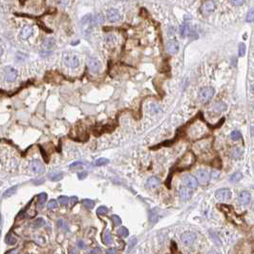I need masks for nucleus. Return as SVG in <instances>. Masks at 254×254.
Wrapping results in <instances>:
<instances>
[{
    "label": "nucleus",
    "mask_w": 254,
    "mask_h": 254,
    "mask_svg": "<svg viewBox=\"0 0 254 254\" xmlns=\"http://www.w3.org/2000/svg\"><path fill=\"white\" fill-rule=\"evenodd\" d=\"M195 157L192 152H187L183 157L181 159V160L178 163V169H186L191 166L194 164Z\"/></svg>",
    "instance_id": "f257e3e1"
},
{
    "label": "nucleus",
    "mask_w": 254,
    "mask_h": 254,
    "mask_svg": "<svg viewBox=\"0 0 254 254\" xmlns=\"http://www.w3.org/2000/svg\"><path fill=\"white\" fill-rule=\"evenodd\" d=\"M63 60H64L66 66L72 69H76L79 65V60L78 59V56L72 53H66L64 56H63Z\"/></svg>",
    "instance_id": "f03ea898"
},
{
    "label": "nucleus",
    "mask_w": 254,
    "mask_h": 254,
    "mask_svg": "<svg viewBox=\"0 0 254 254\" xmlns=\"http://www.w3.org/2000/svg\"><path fill=\"white\" fill-rule=\"evenodd\" d=\"M213 96H214V89L212 87H205L200 91L199 100L203 103H206L211 100Z\"/></svg>",
    "instance_id": "7ed1b4c3"
},
{
    "label": "nucleus",
    "mask_w": 254,
    "mask_h": 254,
    "mask_svg": "<svg viewBox=\"0 0 254 254\" xmlns=\"http://www.w3.org/2000/svg\"><path fill=\"white\" fill-rule=\"evenodd\" d=\"M196 178H197L198 183H200L203 186L208 183L209 179H210V174L205 169H199L196 172Z\"/></svg>",
    "instance_id": "20e7f679"
},
{
    "label": "nucleus",
    "mask_w": 254,
    "mask_h": 254,
    "mask_svg": "<svg viewBox=\"0 0 254 254\" xmlns=\"http://www.w3.org/2000/svg\"><path fill=\"white\" fill-rule=\"evenodd\" d=\"M215 197L221 202H227L231 199V191L227 188L219 189L215 193Z\"/></svg>",
    "instance_id": "39448f33"
},
{
    "label": "nucleus",
    "mask_w": 254,
    "mask_h": 254,
    "mask_svg": "<svg viewBox=\"0 0 254 254\" xmlns=\"http://www.w3.org/2000/svg\"><path fill=\"white\" fill-rule=\"evenodd\" d=\"M183 183L186 187H189L191 189H196L198 187V181L197 179L194 178L192 175H186L183 178Z\"/></svg>",
    "instance_id": "423d86ee"
},
{
    "label": "nucleus",
    "mask_w": 254,
    "mask_h": 254,
    "mask_svg": "<svg viewBox=\"0 0 254 254\" xmlns=\"http://www.w3.org/2000/svg\"><path fill=\"white\" fill-rule=\"evenodd\" d=\"M4 73H5V78L9 82H13L17 78V71L13 67H6L4 69Z\"/></svg>",
    "instance_id": "0eeeda50"
},
{
    "label": "nucleus",
    "mask_w": 254,
    "mask_h": 254,
    "mask_svg": "<svg viewBox=\"0 0 254 254\" xmlns=\"http://www.w3.org/2000/svg\"><path fill=\"white\" fill-rule=\"evenodd\" d=\"M88 67H89V70L92 73L97 74L100 72V68H101V64L99 61V59H95V57H90L88 60Z\"/></svg>",
    "instance_id": "6e6552de"
},
{
    "label": "nucleus",
    "mask_w": 254,
    "mask_h": 254,
    "mask_svg": "<svg viewBox=\"0 0 254 254\" xmlns=\"http://www.w3.org/2000/svg\"><path fill=\"white\" fill-rule=\"evenodd\" d=\"M30 168L33 173H37V174H41L45 171L43 164H41V161L38 160H33L31 161Z\"/></svg>",
    "instance_id": "1a4fd4ad"
},
{
    "label": "nucleus",
    "mask_w": 254,
    "mask_h": 254,
    "mask_svg": "<svg viewBox=\"0 0 254 254\" xmlns=\"http://www.w3.org/2000/svg\"><path fill=\"white\" fill-rule=\"evenodd\" d=\"M181 240L183 245L190 246L192 245L196 240V234L193 232H186L181 236Z\"/></svg>",
    "instance_id": "9d476101"
},
{
    "label": "nucleus",
    "mask_w": 254,
    "mask_h": 254,
    "mask_svg": "<svg viewBox=\"0 0 254 254\" xmlns=\"http://www.w3.org/2000/svg\"><path fill=\"white\" fill-rule=\"evenodd\" d=\"M192 190L191 188H189V187H181L180 189V191H179V195H180V197L183 201H187L189 200L190 198L192 197Z\"/></svg>",
    "instance_id": "9b49d317"
},
{
    "label": "nucleus",
    "mask_w": 254,
    "mask_h": 254,
    "mask_svg": "<svg viewBox=\"0 0 254 254\" xmlns=\"http://www.w3.org/2000/svg\"><path fill=\"white\" fill-rule=\"evenodd\" d=\"M165 48H166L167 53H169L171 55H174L179 51V44H178L177 41H175V40H170V41H168L166 43Z\"/></svg>",
    "instance_id": "f8f14e48"
},
{
    "label": "nucleus",
    "mask_w": 254,
    "mask_h": 254,
    "mask_svg": "<svg viewBox=\"0 0 254 254\" xmlns=\"http://www.w3.org/2000/svg\"><path fill=\"white\" fill-rule=\"evenodd\" d=\"M107 18L111 22H117L120 20V14L116 9H110L107 11Z\"/></svg>",
    "instance_id": "ddd939ff"
},
{
    "label": "nucleus",
    "mask_w": 254,
    "mask_h": 254,
    "mask_svg": "<svg viewBox=\"0 0 254 254\" xmlns=\"http://www.w3.org/2000/svg\"><path fill=\"white\" fill-rule=\"evenodd\" d=\"M56 45V40L53 37H47L43 40L42 42V49L44 51H50L51 49L54 48Z\"/></svg>",
    "instance_id": "4468645a"
},
{
    "label": "nucleus",
    "mask_w": 254,
    "mask_h": 254,
    "mask_svg": "<svg viewBox=\"0 0 254 254\" xmlns=\"http://www.w3.org/2000/svg\"><path fill=\"white\" fill-rule=\"evenodd\" d=\"M33 33V29L32 26H25L22 28L20 32V37L22 39H28Z\"/></svg>",
    "instance_id": "2eb2a0df"
},
{
    "label": "nucleus",
    "mask_w": 254,
    "mask_h": 254,
    "mask_svg": "<svg viewBox=\"0 0 254 254\" xmlns=\"http://www.w3.org/2000/svg\"><path fill=\"white\" fill-rule=\"evenodd\" d=\"M250 194L246 191H243L241 192L238 196V200H239V203L242 205H246V204H249L250 202Z\"/></svg>",
    "instance_id": "dca6fc26"
},
{
    "label": "nucleus",
    "mask_w": 254,
    "mask_h": 254,
    "mask_svg": "<svg viewBox=\"0 0 254 254\" xmlns=\"http://www.w3.org/2000/svg\"><path fill=\"white\" fill-rule=\"evenodd\" d=\"M160 184V179L157 178V177H150L146 182V186L150 188L158 187Z\"/></svg>",
    "instance_id": "f3484780"
},
{
    "label": "nucleus",
    "mask_w": 254,
    "mask_h": 254,
    "mask_svg": "<svg viewBox=\"0 0 254 254\" xmlns=\"http://www.w3.org/2000/svg\"><path fill=\"white\" fill-rule=\"evenodd\" d=\"M102 241H103V243H104V245H106V246H110L113 244V237L109 230H105V231L103 232Z\"/></svg>",
    "instance_id": "a211bd4d"
},
{
    "label": "nucleus",
    "mask_w": 254,
    "mask_h": 254,
    "mask_svg": "<svg viewBox=\"0 0 254 254\" xmlns=\"http://www.w3.org/2000/svg\"><path fill=\"white\" fill-rule=\"evenodd\" d=\"M191 31H192L191 28H190L189 24H188V23H186V22L180 27V33H181V36L183 37H188L189 34H190V33H191Z\"/></svg>",
    "instance_id": "6ab92c4d"
},
{
    "label": "nucleus",
    "mask_w": 254,
    "mask_h": 254,
    "mask_svg": "<svg viewBox=\"0 0 254 254\" xmlns=\"http://www.w3.org/2000/svg\"><path fill=\"white\" fill-rule=\"evenodd\" d=\"M212 109H213V111L220 113V112L227 110V105L224 104V102H216L215 104L212 106Z\"/></svg>",
    "instance_id": "aec40b11"
},
{
    "label": "nucleus",
    "mask_w": 254,
    "mask_h": 254,
    "mask_svg": "<svg viewBox=\"0 0 254 254\" xmlns=\"http://www.w3.org/2000/svg\"><path fill=\"white\" fill-rule=\"evenodd\" d=\"M103 21H104V18H103V16L101 14H97L94 17H92V20L91 23L93 25H100L102 24Z\"/></svg>",
    "instance_id": "412c9836"
},
{
    "label": "nucleus",
    "mask_w": 254,
    "mask_h": 254,
    "mask_svg": "<svg viewBox=\"0 0 254 254\" xmlns=\"http://www.w3.org/2000/svg\"><path fill=\"white\" fill-rule=\"evenodd\" d=\"M47 194H46L45 192H42V193H40L39 195H38V197H37V200H38V202H37V206H42L43 205H44V203H45V201L47 200Z\"/></svg>",
    "instance_id": "4be33fe9"
},
{
    "label": "nucleus",
    "mask_w": 254,
    "mask_h": 254,
    "mask_svg": "<svg viewBox=\"0 0 254 254\" xmlns=\"http://www.w3.org/2000/svg\"><path fill=\"white\" fill-rule=\"evenodd\" d=\"M16 190H17V186H11V187L8 188V189L4 192L3 197H4V198L11 197V196H13V195L16 192Z\"/></svg>",
    "instance_id": "5701e85b"
},
{
    "label": "nucleus",
    "mask_w": 254,
    "mask_h": 254,
    "mask_svg": "<svg viewBox=\"0 0 254 254\" xmlns=\"http://www.w3.org/2000/svg\"><path fill=\"white\" fill-rule=\"evenodd\" d=\"M204 8H205V11H206V13H211V11H214L215 5H214V3H213L212 1H206L205 3Z\"/></svg>",
    "instance_id": "b1692460"
},
{
    "label": "nucleus",
    "mask_w": 254,
    "mask_h": 254,
    "mask_svg": "<svg viewBox=\"0 0 254 254\" xmlns=\"http://www.w3.org/2000/svg\"><path fill=\"white\" fill-rule=\"evenodd\" d=\"M243 178V174H242L241 172H236V173H234V174L230 177V179H229V182L230 183H237V182H239L241 179Z\"/></svg>",
    "instance_id": "393cba45"
},
{
    "label": "nucleus",
    "mask_w": 254,
    "mask_h": 254,
    "mask_svg": "<svg viewBox=\"0 0 254 254\" xmlns=\"http://www.w3.org/2000/svg\"><path fill=\"white\" fill-rule=\"evenodd\" d=\"M82 205L86 207V208L92 209V208H94V206H95V202L90 199H84L82 201Z\"/></svg>",
    "instance_id": "a878e982"
},
{
    "label": "nucleus",
    "mask_w": 254,
    "mask_h": 254,
    "mask_svg": "<svg viewBox=\"0 0 254 254\" xmlns=\"http://www.w3.org/2000/svg\"><path fill=\"white\" fill-rule=\"evenodd\" d=\"M5 242H6V244L9 245V246H14V245L16 244V239L14 237V236H11V234H8L5 237Z\"/></svg>",
    "instance_id": "bb28decb"
},
{
    "label": "nucleus",
    "mask_w": 254,
    "mask_h": 254,
    "mask_svg": "<svg viewBox=\"0 0 254 254\" xmlns=\"http://www.w3.org/2000/svg\"><path fill=\"white\" fill-rule=\"evenodd\" d=\"M49 178L51 179L52 181H54V182H56V181H59L61 180V179L63 178V174L62 173H51V174L49 175Z\"/></svg>",
    "instance_id": "cd10ccee"
},
{
    "label": "nucleus",
    "mask_w": 254,
    "mask_h": 254,
    "mask_svg": "<svg viewBox=\"0 0 254 254\" xmlns=\"http://www.w3.org/2000/svg\"><path fill=\"white\" fill-rule=\"evenodd\" d=\"M44 224H45V221L43 220V219L42 218H38V219H37V220L33 223V227L34 228H39V227H43Z\"/></svg>",
    "instance_id": "c85d7f7f"
},
{
    "label": "nucleus",
    "mask_w": 254,
    "mask_h": 254,
    "mask_svg": "<svg viewBox=\"0 0 254 254\" xmlns=\"http://www.w3.org/2000/svg\"><path fill=\"white\" fill-rule=\"evenodd\" d=\"M118 233H119V235L120 236V237H122V238H125V237H127V236L129 235L128 229H127L126 227H119V230H118Z\"/></svg>",
    "instance_id": "c756f323"
},
{
    "label": "nucleus",
    "mask_w": 254,
    "mask_h": 254,
    "mask_svg": "<svg viewBox=\"0 0 254 254\" xmlns=\"http://www.w3.org/2000/svg\"><path fill=\"white\" fill-rule=\"evenodd\" d=\"M109 163V160L106 159V158H100V159H97L96 161H95V165L96 166H101V165H105Z\"/></svg>",
    "instance_id": "7c9ffc66"
},
{
    "label": "nucleus",
    "mask_w": 254,
    "mask_h": 254,
    "mask_svg": "<svg viewBox=\"0 0 254 254\" xmlns=\"http://www.w3.org/2000/svg\"><path fill=\"white\" fill-rule=\"evenodd\" d=\"M57 227H59L60 229L68 230V224L64 220H62V219H59V220H57Z\"/></svg>",
    "instance_id": "2f4dec72"
},
{
    "label": "nucleus",
    "mask_w": 254,
    "mask_h": 254,
    "mask_svg": "<svg viewBox=\"0 0 254 254\" xmlns=\"http://www.w3.org/2000/svg\"><path fill=\"white\" fill-rule=\"evenodd\" d=\"M161 107L158 104H152L151 106H150V111H151L152 113L154 114H158V113H160L161 112Z\"/></svg>",
    "instance_id": "473e14b6"
},
{
    "label": "nucleus",
    "mask_w": 254,
    "mask_h": 254,
    "mask_svg": "<svg viewBox=\"0 0 254 254\" xmlns=\"http://www.w3.org/2000/svg\"><path fill=\"white\" fill-rule=\"evenodd\" d=\"M108 212H109V209L106 206H100L97 210V213L99 215H106Z\"/></svg>",
    "instance_id": "72a5a7b5"
},
{
    "label": "nucleus",
    "mask_w": 254,
    "mask_h": 254,
    "mask_svg": "<svg viewBox=\"0 0 254 254\" xmlns=\"http://www.w3.org/2000/svg\"><path fill=\"white\" fill-rule=\"evenodd\" d=\"M231 155H232L233 158L237 159V158H239V157H241V156H242V151L238 147H235L231 151Z\"/></svg>",
    "instance_id": "f704fd0d"
},
{
    "label": "nucleus",
    "mask_w": 254,
    "mask_h": 254,
    "mask_svg": "<svg viewBox=\"0 0 254 254\" xmlns=\"http://www.w3.org/2000/svg\"><path fill=\"white\" fill-rule=\"evenodd\" d=\"M246 22H252V21H254V8L252 10H250L249 11V14H246Z\"/></svg>",
    "instance_id": "c9c22d12"
},
{
    "label": "nucleus",
    "mask_w": 254,
    "mask_h": 254,
    "mask_svg": "<svg viewBox=\"0 0 254 254\" xmlns=\"http://www.w3.org/2000/svg\"><path fill=\"white\" fill-rule=\"evenodd\" d=\"M230 137H231V138H232L233 141H238V140H240V138H242L241 133L239 131H233L231 133V135H230Z\"/></svg>",
    "instance_id": "e433bc0d"
},
{
    "label": "nucleus",
    "mask_w": 254,
    "mask_h": 254,
    "mask_svg": "<svg viewBox=\"0 0 254 254\" xmlns=\"http://www.w3.org/2000/svg\"><path fill=\"white\" fill-rule=\"evenodd\" d=\"M112 220H113V223H114V226L117 227V226H120V224H122V219L117 215H113Z\"/></svg>",
    "instance_id": "4c0bfd02"
},
{
    "label": "nucleus",
    "mask_w": 254,
    "mask_h": 254,
    "mask_svg": "<svg viewBox=\"0 0 254 254\" xmlns=\"http://www.w3.org/2000/svg\"><path fill=\"white\" fill-rule=\"evenodd\" d=\"M69 200L68 197H66V196H59V202L60 203V205H66L69 204Z\"/></svg>",
    "instance_id": "58836bf2"
},
{
    "label": "nucleus",
    "mask_w": 254,
    "mask_h": 254,
    "mask_svg": "<svg viewBox=\"0 0 254 254\" xmlns=\"http://www.w3.org/2000/svg\"><path fill=\"white\" fill-rule=\"evenodd\" d=\"M246 54V45L244 43L239 44V56H244Z\"/></svg>",
    "instance_id": "ea45409f"
},
{
    "label": "nucleus",
    "mask_w": 254,
    "mask_h": 254,
    "mask_svg": "<svg viewBox=\"0 0 254 254\" xmlns=\"http://www.w3.org/2000/svg\"><path fill=\"white\" fill-rule=\"evenodd\" d=\"M47 206H48L49 209H55L57 207V202L56 200H51L48 203Z\"/></svg>",
    "instance_id": "a19ab883"
},
{
    "label": "nucleus",
    "mask_w": 254,
    "mask_h": 254,
    "mask_svg": "<svg viewBox=\"0 0 254 254\" xmlns=\"http://www.w3.org/2000/svg\"><path fill=\"white\" fill-rule=\"evenodd\" d=\"M92 16L91 14H86L83 18L81 19V23L83 25H85V24H87V23H91V20H92Z\"/></svg>",
    "instance_id": "79ce46f5"
},
{
    "label": "nucleus",
    "mask_w": 254,
    "mask_h": 254,
    "mask_svg": "<svg viewBox=\"0 0 254 254\" xmlns=\"http://www.w3.org/2000/svg\"><path fill=\"white\" fill-rule=\"evenodd\" d=\"M231 3L235 6H242L245 3V0H231Z\"/></svg>",
    "instance_id": "37998d69"
},
{
    "label": "nucleus",
    "mask_w": 254,
    "mask_h": 254,
    "mask_svg": "<svg viewBox=\"0 0 254 254\" xmlns=\"http://www.w3.org/2000/svg\"><path fill=\"white\" fill-rule=\"evenodd\" d=\"M150 221H151L152 223H155L156 221H157V214H155L153 211L150 212Z\"/></svg>",
    "instance_id": "c03bdc74"
},
{
    "label": "nucleus",
    "mask_w": 254,
    "mask_h": 254,
    "mask_svg": "<svg viewBox=\"0 0 254 254\" xmlns=\"http://www.w3.org/2000/svg\"><path fill=\"white\" fill-rule=\"evenodd\" d=\"M87 176H88V174L86 172H79L78 174V177L79 180H83V179H85Z\"/></svg>",
    "instance_id": "a18cd8bd"
},
{
    "label": "nucleus",
    "mask_w": 254,
    "mask_h": 254,
    "mask_svg": "<svg viewBox=\"0 0 254 254\" xmlns=\"http://www.w3.org/2000/svg\"><path fill=\"white\" fill-rule=\"evenodd\" d=\"M81 164H82L81 161H76V163H73L72 164L69 165V167H70V168H73V167H77V166L81 165Z\"/></svg>",
    "instance_id": "49530a36"
},
{
    "label": "nucleus",
    "mask_w": 254,
    "mask_h": 254,
    "mask_svg": "<svg viewBox=\"0 0 254 254\" xmlns=\"http://www.w3.org/2000/svg\"><path fill=\"white\" fill-rule=\"evenodd\" d=\"M219 175H220V172H219V171H217V170H215V171H212V173H211V177H212L213 179H215V178H218V177H219Z\"/></svg>",
    "instance_id": "de8ad7c7"
},
{
    "label": "nucleus",
    "mask_w": 254,
    "mask_h": 254,
    "mask_svg": "<svg viewBox=\"0 0 254 254\" xmlns=\"http://www.w3.org/2000/svg\"><path fill=\"white\" fill-rule=\"evenodd\" d=\"M210 235L212 236V238H213V239H214V242H217V243H218L219 245H220V244H221V242H220V240H219V238L217 237V236H216V237H215V235H214V233H213L212 231H210Z\"/></svg>",
    "instance_id": "09e8293b"
},
{
    "label": "nucleus",
    "mask_w": 254,
    "mask_h": 254,
    "mask_svg": "<svg viewBox=\"0 0 254 254\" xmlns=\"http://www.w3.org/2000/svg\"><path fill=\"white\" fill-rule=\"evenodd\" d=\"M36 242L39 245H43L44 244V239L41 238V237H37V238H36Z\"/></svg>",
    "instance_id": "8fccbe9b"
},
{
    "label": "nucleus",
    "mask_w": 254,
    "mask_h": 254,
    "mask_svg": "<svg viewBox=\"0 0 254 254\" xmlns=\"http://www.w3.org/2000/svg\"><path fill=\"white\" fill-rule=\"evenodd\" d=\"M106 40H107L108 42H112V41H114V40H115V37L114 36H108L106 37Z\"/></svg>",
    "instance_id": "3c124183"
},
{
    "label": "nucleus",
    "mask_w": 254,
    "mask_h": 254,
    "mask_svg": "<svg viewBox=\"0 0 254 254\" xmlns=\"http://www.w3.org/2000/svg\"><path fill=\"white\" fill-rule=\"evenodd\" d=\"M70 201H71V204H72V205L76 204L77 202H78V197H75V196H73V197L70 199Z\"/></svg>",
    "instance_id": "603ef678"
},
{
    "label": "nucleus",
    "mask_w": 254,
    "mask_h": 254,
    "mask_svg": "<svg viewBox=\"0 0 254 254\" xmlns=\"http://www.w3.org/2000/svg\"><path fill=\"white\" fill-rule=\"evenodd\" d=\"M136 243H137V240H136L135 238H134V239H132V240L130 241V247H133V246H134Z\"/></svg>",
    "instance_id": "864d4df0"
},
{
    "label": "nucleus",
    "mask_w": 254,
    "mask_h": 254,
    "mask_svg": "<svg viewBox=\"0 0 254 254\" xmlns=\"http://www.w3.org/2000/svg\"><path fill=\"white\" fill-rule=\"evenodd\" d=\"M100 252H101V250L99 249H94V250H91V251H90V253H100Z\"/></svg>",
    "instance_id": "5fc2aeb1"
},
{
    "label": "nucleus",
    "mask_w": 254,
    "mask_h": 254,
    "mask_svg": "<svg viewBox=\"0 0 254 254\" xmlns=\"http://www.w3.org/2000/svg\"><path fill=\"white\" fill-rule=\"evenodd\" d=\"M78 245H79L80 246H81V249H85V247H84V246H85V245L82 243L81 241H79V242H78Z\"/></svg>",
    "instance_id": "6e6d98bb"
},
{
    "label": "nucleus",
    "mask_w": 254,
    "mask_h": 254,
    "mask_svg": "<svg viewBox=\"0 0 254 254\" xmlns=\"http://www.w3.org/2000/svg\"><path fill=\"white\" fill-rule=\"evenodd\" d=\"M1 227H2V217L0 215V228H1Z\"/></svg>",
    "instance_id": "4d7b16f0"
},
{
    "label": "nucleus",
    "mask_w": 254,
    "mask_h": 254,
    "mask_svg": "<svg viewBox=\"0 0 254 254\" xmlns=\"http://www.w3.org/2000/svg\"><path fill=\"white\" fill-rule=\"evenodd\" d=\"M2 54H3V49H2L1 47H0V56H2Z\"/></svg>",
    "instance_id": "13d9d810"
},
{
    "label": "nucleus",
    "mask_w": 254,
    "mask_h": 254,
    "mask_svg": "<svg viewBox=\"0 0 254 254\" xmlns=\"http://www.w3.org/2000/svg\"><path fill=\"white\" fill-rule=\"evenodd\" d=\"M251 133H252V135H254V126L251 127Z\"/></svg>",
    "instance_id": "bf43d9fd"
},
{
    "label": "nucleus",
    "mask_w": 254,
    "mask_h": 254,
    "mask_svg": "<svg viewBox=\"0 0 254 254\" xmlns=\"http://www.w3.org/2000/svg\"><path fill=\"white\" fill-rule=\"evenodd\" d=\"M107 252H108V253H115L116 251H115V250H108Z\"/></svg>",
    "instance_id": "052dcab7"
}]
</instances>
